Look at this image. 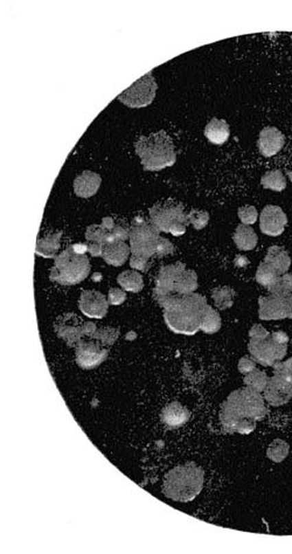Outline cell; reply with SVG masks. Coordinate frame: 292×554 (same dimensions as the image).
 <instances>
[{
	"label": "cell",
	"instance_id": "obj_1",
	"mask_svg": "<svg viewBox=\"0 0 292 554\" xmlns=\"http://www.w3.org/2000/svg\"><path fill=\"white\" fill-rule=\"evenodd\" d=\"M267 414L268 407L263 395L245 386L234 390L222 403L220 420L230 433L248 435L255 430L256 422L265 419Z\"/></svg>",
	"mask_w": 292,
	"mask_h": 554
},
{
	"label": "cell",
	"instance_id": "obj_2",
	"mask_svg": "<svg viewBox=\"0 0 292 554\" xmlns=\"http://www.w3.org/2000/svg\"><path fill=\"white\" fill-rule=\"evenodd\" d=\"M163 308L164 320L175 335L194 336L200 331V324L208 303L203 295L191 293L185 296H168L156 300Z\"/></svg>",
	"mask_w": 292,
	"mask_h": 554
},
{
	"label": "cell",
	"instance_id": "obj_3",
	"mask_svg": "<svg viewBox=\"0 0 292 554\" xmlns=\"http://www.w3.org/2000/svg\"><path fill=\"white\" fill-rule=\"evenodd\" d=\"M203 483L205 472L200 467L194 463L178 465L166 474L164 480V495L168 500L188 503L203 491Z\"/></svg>",
	"mask_w": 292,
	"mask_h": 554
},
{
	"label": "cell",
	"instance_id": "obj_4",
	"mask_svg": "<svg viewBox=\"0 0 292 554\" xmlns=\"http://www.w3.org/2000/svg\"><path fill=\"white\" fill-rule=\"evenodd\" d=\"M249 338L248 351L256 363L263 366H273L287 355L289 337L285 332L271 333L261 324H255L250 329Z\"/></svg>",
	"mask_w": 292,
	"mask_h": 554
},
{
	"label": "cell",
	"instance_id": "obj_5",
	"mask_svg": "<svg viewBox=\"0 0 292 554\" xmlns=\"http://www.w3.org/2000/svg\"><path fill=\"white\" fill-rule=\"evenodd\" d=\"M135 150L146 171H160L173 166L177 162L175 144L164 130L140 137Z\"/></svg>",
	"mask_w": 292,
	"mask_h": 554
},
{
	"label": "cell",
	"instance_id": "obj_6",
	"mask_svg": "<svg viewBox=\"0 0 292 554\" xmlns=\"http://www.w3.org/2000/svg\"><path fill=\"white\" fill-rule=\"evenodd\" d=\"M90 269L91 265L87 255L76 253L73 247L69 246L54 258L49 278L58 285H78L89 276Z\"/></svg>",
	"mask_w": 292,
	"mask_h": 554
},
{
	"label": "cell",
	"instance_id": "obj_7",
	"mask_svg": "<svg viewBox=\"0 0 292 554\" xmlns=\"http://www.w3.org/2000/svg\"><path fill=\"white\" fill-rule=\"evenodd\" d=\"M160 230L144 219L136 218L130 230L128 242L135 256L150 258L156 255L160 241Z\"/></svg>",
	"mask_w": 292,
	"mask_h": 554
},
{
	"label": "cell",
	"instance_id": "obj_8",
	"mask_svg": "<svg viewBox=\"0 0 292 554\" xmlns=\"http://www.w3.org/2000/svg\"><path fill=\"white\" fill-rule=\"evenodd\" d=\"M157 89L158 86L156 80L152 73H148L130 88L124 90L121 95H118L117 100L131 109L144 108L153 102L156 98Z\"/></svg>",
	"mask_w": 292,
	"mask_h": 554
},
{
	"label": "cell",
	"instance_id": "obj_9",
	"mask_svg": "<svg viewBox=\"0 0 292 554\" xmlns=\"http://www.w3.org/2000/svg\"><path fill=\"white\" fill-rule=\"evenodd\" d=\"M151 223L164 233H170L175 225H190L187 214L181 203H157L150 208Z\"/></svg>",
	"mask_w": 292,
	"mask_h": 554
},
{
	"label": "cell",
	"instance_id": "obj_10",
	"mask_svg": "<svg viewBox=\"0 0 292 554\" xmlns=\"http://www.w3.org/2000/svg\"><path fill=\"white\" fill-rule=\"evenodd\" d=\"M258 317L261 320H292V295L270 293L260 297Z\"/></svg>",
	"mask_w": 292,
	"mask_h": 554
},
{
	"label": "cell",
	"instance_id": "obj_11",
	"mask_svg": "<svg viewBox=\"0 0 292 554\" xmlns=\"http://www.w3.org/2000/svg\"><path fill=\"white\" fill-rule=\"evenodd\" d=\"M109 355V348L96 340H81L75 346V358L83 370H93L100 366Z\"/></svg>",
	"mask_w": 292,
	"mask_h": 554
},
{
	"label": "cell",
	"instance_id": "obj_12",
	"mask_svg": "<svg viewBox=\"0 0 292 554\" xmlns=\"http://www.w3.org/2000/svg\"><path fill=\"white\" fill-rule=\"evenodd\" d=\"M78 308L85 316L93 320H102L109 310L108 298L96 290H83L78 300Z\"/></svg>",
	"mask_w": 292,
	"mask_h": 554
},
{
	"label": "cell",
	"instance_id": "obj_13",
	"mask_svg": "<svg viewBox=\"0 0 292 554\" xmlns=\"http://www.w3.org/2000/svg\"><path fill=\"white\" fill-rule=\"evenodd\" d=\"M55 331L69 346H76L83 337L87 336L86 323H82L74 313H67L60 317L55 323Z\"/></svg>",
	"mask_w": 292,
	"mask_h": 554
},
{
	"label": "cell",
	"instance_id": "obj_14",
	"mask_svg": "<svg viewBox=\"0 0 292 554\" xmlns=\"http://www.w3.org/2000/svg\"><path fill=\"white\" fill-rule=\"evenodd\" d=\"M288 225V217L280 206L268 205L260 215V230L268 236H280Z\"/></svg>",
	"mask_w": 292,
	"mask_h": 554
},
{
	"label": "cell",
	"instance_id": "obj_15",
	"mask_svg": "<svg viewBox=\"0 0 292 554\" xmlns=\"http://www.w3.org/2000/svg\"><path fill=\"white\" fill-rule=\"evenodd\" d=\"M183 269H186V265L183 262H175L173 265H164L160 268L153 290V296L156 300L173 296L175 282Z\"/></svg>",
	"mask_w": 292,
	"mask_h": 554
},
{
	"label": "cell",
	"instance_id": "obj_16",
	"mask_svg": "<svg viewBox=\"0 0 292 554\" xmlns=\"http://www.w3.org/2000/svg\"><path fill=\"white\" fill-rule=\"evenodd\" d=\"M284 145V135L273 126L265 128L260 133L257 146L262 156L270 158L276 156Z\"/></svg>",
	"mask_w": 292,
	"mask_h": 554
},
{
	"label": "cell",
	"instance_id": "obj_17",
	"mask_svg": "<svg viewBox=\"0 0 292 554\" xmlns=\"http://www.w3.org/2000/svg\"><path fill=\"white\" fill-rule=\"evenodd\" d=\"M101 184L102 178L98 173L85 171L74 180L75 195L80 198H90L98 193Z\"/></svg>",
	"mask_w": 292,
	"mask_h": 554
},
{
	"label": "cell",
	"instance_id": "obj_18",
	"mask_svg": "<svg viewBox=\"0 0 292 554\" xmlns=\"http://www.w3.org/2000/svg\"><path fill=\"white\" fill-rule=\"evenodd\" d=\"M191 413L180 402H171L161 412V421L170 428H178L190 421Z\"/></svg>",
	"mask_w": 292,
	"mask_h": 554
},
{
	"label": "cell",
	"instance_id": "obj_19",
	"mask_svg": "<svg viewBox=\"0 0 292 554\" xmlns=\"http://www.w3.org/2000/svg\"><path fill=\"white\" fill-rule=\"evenodd\" d=\"M131 250L124 241H113L103 246V260L113 267H121L128 261Z\"/></svg>",
	"mask_w": 292,
	"mask_h": 554
},
{
	"label": "cell",
	"instance_id": "obj_20",
	"mask_svg": "<svg viewBox=\"0 0 292 554\" xmlns=\"http://www.w3.org/2000/svg\"><path fill=\"white\" fill-rule=\"evenodd\" d=\"M263 398L270 406H284L292 399V390L285 388L271 377L269 378L268 385L263 390Z\"/></svg>",
	"mask_w": 292,
	"mask_h": 554
},
{
	"label": "cell",
	"instance_id": "obj_21",
	"mask_svg": "<svg viewBox=\"0 0 292 554\" xmlns=\"http://www.w3.org/2000/svg\"><path fill=\"white\" fill-rule=\"evenodd\" d=\"M263 261L268 263L270 267H273L280 276L288 273L291 267V258L288 252L280 246L269 247L268 253Z\"/></svg>",
	"mask_w": 292,
	"mask_h": 554
},
{
	"label": "cell",
	"instance_id": "obj_22",
	"mask_svg": "<svg viewBox=\"0 0 292 554\" xmlns=\"http://www.w3.org/2000/svg\"><path fill=\"white\" fill-rule=\"evenodd\" d=\"M205 137L215 145L225 144L229 138V125L225 120L212 118L205 128Z\"/></svg>",
	"mask_w": 292,
	"mask_h": 554
},
{
	"label": "cell",
	"instance_id": "obj_23",
	"mask_svg": "<svg viewBox=\"0 0 292 554\" xmlns=\"http://www.w3.org/2000/svg\"><path fill=\"white\" fill-rule=\"evenodd\" d=\"M234 243L236 245L238 250H243V252H249V250H255L257 246V234L255 230L250 226L247 225H238L235 230L233 236Z\"/></svg>",
	"mask_w": 292,
	"mask_h": 554
},
{
	"label": "cell",
	"instance_id": "obj_24",
	"mask_svg": "<svg viewBox=\"0 0 292 554\" xmlns=\"http://www.w3.org/2000/svg\"><path fill=\"white\" fill-rule=\"evenodd\" d=\"M63 236V232H58L55 234L49 235L46 238L40 239L36 242L35 254L43 258H55L60 250V240Z\"/></svg>",
	"mask_w": 292,
	"mask_h": 554
},
{
	"label": "cell",
	"instance_id": "obj_25",
	"mask_svg": "<svg viewBox=\"0 0 292 554\" xmlns=\"http://www.w3.org/2000/svg\"><path fill=\"white\" fill-rule=\"evenodd\" d=\"M117 283L128 293H138L144 288L143 276L137 270H125L117 276Z\"/></svg>",
	"mask_w": 292,
	"mask_h": 554
},
{
	"label": "cell",
	"instance_id": "obj_26",
	"mask_svg": "<svg viewBox=\"0 0 292 554\" xmlns=\"http://www.w3.org/2000/svg\"><path fill=\"white\" fill-rule=\"evenodd\" d=\"M280 274L277 273L276 270L273 269V267H270L268 263L262 261L257 268L256 274H255V280H256L258 285L265 287L267 289H270L280 278Z\"/></svg>",
	"mask_w": 292,
	"mask_h": 554
},
{
	"label": "cell",
	"instance_id": "obj_27",
	"mask_svg": "<svg viewBox=\"0 0 292 554\" xmlns=\"http://www.w3.org/2000/svg\"><path fill=\"white\" fill-rule=\"evenodd\" d=\"M236 291L230 287H218L212 290V298L218 310H227L234 304Z\"/></svg>",
	"mask_w": 292,
	"mask_h": 554
},
{
	"label": "cell",
	"instance_id": "obj_28",
	"mask_svg": "<svg viewBox=\"0 0 292 554\" xmlns=\"http://www.w3.org/2000/svg\"><path fill=\"white\" fill-rule=\"evenodd\" d=\"M273 367V378L285 388L292 390V358L285 362H278Z\"/></svg>",
	"mask_w": 292,
	"mask_h": 554
},
{
	"label": "cell",
	"instance_id": "obj_29",
	"mask_svg": "<svg viewBox=\"0 0 292 554\" xmlns=\"http://www.w3.org/2000/svg\"><path fill=\"white\" fill-rule=\"evenodd\" d=\"M220 329H221V317L212 305H208L203 313L200 331L205 332L207 335H214Z\"/></svg>",
	"mask_w": 292,
	"mask_h": 554
},
{
	"label": "cell",
	"instance_id": "obj_30",
	"mask_svg": "<svg viewBox=\"0 0 292 554\" xmlns=\"http://www.w3.org/2000/svg\"><path fill=\"white\" fill-rule=\"evenodd\" d=\"M261 185L267 190L275 192H283L287 188V179L280 170H273L262 177Z\"/></svg>",
	"mask_w": 292,
	"mask_h": 554
},
{
	"label": "cell",
	"instance_id": "obj_31",
	"mask_svg": "<svg viewBox=\"0 0 292 554\" xmlns=\"http://www.w3.org/2000/svg\"><path fill=\"white\" fill-rule=\"evenodd\" d=\"M111 230H109L103 223H101V225H91L86 230L87 241L89 242V243H98V245L104 246L105 243L108 242Z\"/></svg>",
	"mask_w": 292,
	"mask_h": 554
},
{
	"label": "cell",
	"instance_id": "obj_32",
	"mask_svg": "<svg viewBox=\"0 0 292 554\" xmlns=\"http://www.w3.org/2000/svg\"><path fill=\"white\" fill-rule=\"evenodd\" d=\"M268 381L269 377L267 373L265 371H261V370H257V368H255L253 372H250L248 375H245V378H243V383H245V386L250 387V388H253V390H257L260 393H263V390H265V387L268 385Z\"/></svg>",
	"mask_w": 292,
	"mask_h": 554
},
{
	"label": "cell",
	"instance_id": "obj_33",
	"mask_svg": "<svg viewBox=\"0 0 292 554\" xmlns=\"http://www.w3.org/2000/svg\"><path fill=\"white\" fill-rule=\"evenodd\" d=\"M289 454V445L287 442L282 441V440H275V441L270 445L267 452L270 460L280 463L282 461L284 460L285 457L288 456Z\"/></svg>",
	"mask_w": 292,
	"mask_h": 554
},
{
	"label": "cell",
	"instance_id": "obj_34",
	"mask_svg": "<svg viewBox=\"0 0 292 554\" xmlns=\"http://www.w3.org/2000/svg\"><path fill=\"white\" fill-rule=\"evenodd\" d=\"M118 336H120L118 329L104 328L98 329L91 338L100 340L101 343L104 344L106 346H110V345H113L116 342Z\"/></svg>",
	"mask_w": 292,
	"mask_h": 554
},
{
	"label": "cell",
	"instance_id": "obj_35",
	"mask_svg": "<svg viewBox=\"0 0 292 554\" xmlns=\"http://www.w3.org/2000/svg\"><path fill=\"white\" fill-rule=\"evenodd\" d=\"M270 293L280 295H292V274H284L278 278V281L269 289Z\"/></svg>",
	"mask_w": 292,
	"mask_h": 554
},
{
	"label": "cell",
	"instance_id": "obj_36",
	"mask_svg": "<svg viewBox=\"0 0 292 554\" xmlns=\"http://www.w3.org/2000/svg\"><path fill=\"white\" fill-rule=\"evenodd\" d=\"M188 223H192L194 230H201L210 223V214L208 212L200 211V210H192L188 214H187Z\"/></svg>",
	"mask_w": 292,
	"mask_h": 554
},
{
	"label": "cell",
	"instance_id": "obj_37",
	"mask_svg": "<svg viewBox=\"0 0 292 554\" xmlns=\"http://www.w3.org/2000/svg\"><path fill=\"white\" fill-rule=\"evenodd\" d=\"M238 215L240 220H241V223L243 225H247V226L254 225V223H256L257 219H258V212H257L256 207L251 206V205L240 207Z\"/></svg>",
	"mask_w": 292,
	"mask_h": 554
},
{
	"label": "cell",
	"instance_id": "obj_38",
	"mask_svg": "<svg viewBox=\"0 0 292 554\" xmlns=\"http://www.w3.org/2000/svg\"><path fill=\"white\" fill-rule=\"evenodd\" d=\"M128 235H130V230H128L126 227L121 226V225H116V226L113 227V230H111V233H110L108 242H125L126 240H128ZM108 242H106V243H108Z\"/></svg>",
	"mask_w": 292,
	"mask_h": 554
},
{
	"label": "cell",
	"instance_id": "obj_39",
	"mask_svg": "<svg viewBox=\"0 0 292 554\" xmlns=\"http://www.w3.org/2000/svg\"><path fill=\"white\" fill-rule=\"evenodd\" d=\"M126 300V293L120 288H111L108 293V302L110 305H121Z\"/></svg>",
	"mask_w": 292,
	"mask_h": 554
},
{
	"label": "cell",
	"instance_id": "obj_40",
	"mask_svg": "<svg viewBox=\"0 0 292 554\" xmlns=\"http://www.w3.org/2000/svg\"><path fill=\"white\" fill-rule=\"evenodd\" d=\"M238 368L242 375H248L256 368V360L254 359L253 357H247V355L242 357L238 362Z\"/></svg>",
	"mask_w": 292,
	"mask_h": 554
},
{
	"label": "cell",
	"instance_id": "obj_41",
	"mask_svg": "<svg viewBox=\"0 0 292 554\" xmlns=\"http://www.w3.org/2000/svg\"><path fill=\"white\" fill-rule=\"evenodd\" d=\"M148 260H150V258H138V256L133 255V256L130 258V267H131L133 270L144 272L145 273V272H148Z\"/></svg>",
	"mask_w": 292,
	"mask_h": 554
},
{
	"label": "cell",
	"instance_id": "obj_42",
	"mask_svg": "<svg viewBox=\"0 0 292 554\" xmlns=\"http://www.w3.org/2000/svg\"><path fill=\"white\" fill-rule=\"evenodd\" d=\"M171 253H173V245H172L171 242L168 241V239L160 238L157 255L165 256V255H168V254Z\"/></svg>",
	"mask_w": 292,
	"mask_h": 554
},
{
	"label": "cell",
	"instance_id": "obj_43",
	"mask_svg": "<svg viewBox=\"0 0 292 554\" xmlns=\"http://www.w3.org/2000/svg\"><path fill=\"white\" fill-rule=\"evenodd\" d=\"M88 252L93 258H102L103 256V246L98 243H88Z\"/></svg>",
	"mask_w": 292,
	"mask_h": 554
},
{
	"label": "cell",
	"instance_id": "obj_44",
	"mask_svg": "<svg viewBox=\"0 0 292 554\" xmlns=\"http://www.w3.org/2000/svg\"><path fill=\"white\" fill-rule=\"evenodd\" d=\"M71 247L78 254H85L86 255L87 252H88V245H85V243H75V245H71Z\"/></svg>",
	"mask_w": 292,
	"mask_h": 554
}]
</instances>
